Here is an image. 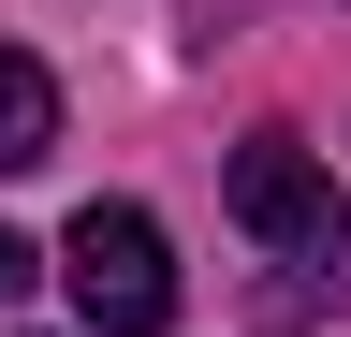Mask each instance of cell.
<instances>
[{
	"label": "cell",
	"instance_id": "obj_1",
	"mask_svg": "<svg viewBox=\"0 0 351 337\" xmlns=\"http://www.w3.org/2000/svg\"><path fill=\"white\" fill-rule=\"evenodd\" d=\"M59 264H73L88 337H161V323H176V249H161V220H147V205H73Z\"/></svg>",
	"mask_w": 351,
	"mask_h": 337
},
{
	"label": "cell",
	"instance_id": "obj_4",
	"mask_svg": "<svg viewBox=\"0 0 351 337\" xmlns=\"http://www.w3.org/2000/svg\"><path fill=\"white\" fill-rule=\"evenodd\" d=\"M29 264H44V249H29V235H0V308L29 293Z\"/></svg>",
	"mask_w": 351,
	"mask_h": 337
},
{
	"label": "cell",
	"instance_id": "obj_3",
	"mask_svg": "<svg viewBox=\"0 0 351 337\" xmlns=\"http://www.w3.org/2000/svg\"><path fill=\"white\" fill-rule=\"evenodd\" d=\"M29 161H59V73L0 45V176H29Z\"/></svg>",
	"mask_w": 351,
	"mask_h": 337
},
{
	"label": "cell",
	"instance_id": "obj_2",
	"mask_svg": "<svg viewBox=\"0 0 351 337\" xmlns=\"http://www.w3.org/2000/svg\"><path fill=\"white\" fill-rule=\"evenodd\" d=\"M219 191H234V220L278 249V264H337V279H351V191H337V176H322L293 132H249Z\"/></svg>",
	"mask_w": 351,
	"mask_h": 337
}]
</instances>
